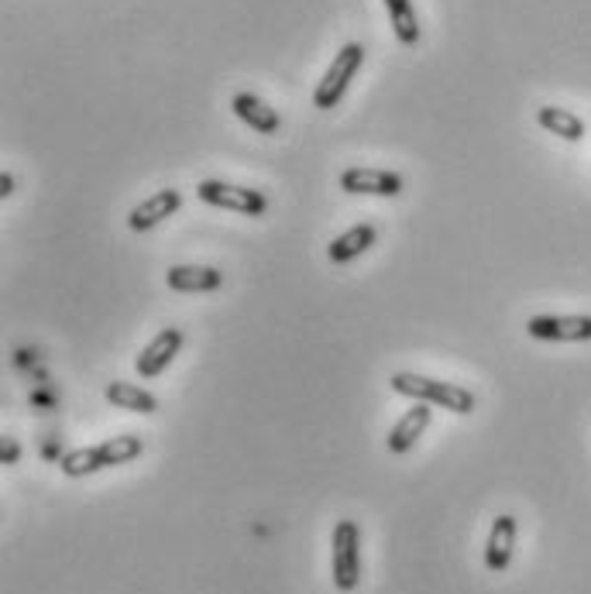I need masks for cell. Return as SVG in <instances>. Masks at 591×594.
I'll return each instance as SVG.
<instances>
[{
    "label": "cell",
    "instance_id": "6da1fadb",
    "mask_svg": "<svg viewBox=\"0 0 591 594\" xmlns=\"http://www.w3.org/2000/svg\"><path fill=\"white\" fill-rule=\"evenodd\" d=\"M145 444L142 437H110L97 447H80V450H70L59 461V471L65 477H86V474H97V471H107V468H118V464H131L134 457H142Z\"/></svg>",
    "mask_w": 591,
    "mask_h": 594
},
{
    "label": "cell",
    "instance_id": "7a4b0ae2",
    "mask_svg": "<svg viewBox=\"0 0 591 594\" xmlns=\"http://www.w3.org/2000/svg\"><path fill=\"white\" fill-rule=\"evenodd\" d=\"M393 392L396 396H406L413 402H426V405H437V409H447V413H458V416H468L474 413V396L471 388H461V385H450V381H437V378H426V375H413V372H399L393 375Z\"/></svg>",
    "mask_w": 591,
    "mask_h": 594
},
{
    "label": "cell",
    "instance_id": "3957f363",
    "mask_svg": "<svg viewBox=\"0 0 591 594\" xmlns=\"http://www.w3.org/2000/svg\"><path fill=\"white\" fill-rule=\"evenodd\" d=\"M330 567H334V587L354 591L361 581V530L354 519H340L330 536Z\"/></svg>",
    "mask_w": 591,
    "mask_h": 594
},
{
    "label": "cell",
    "instance_id": "277c9868",
    "mask_svg": "<svg viewBox=\"0 0 591 594\" xmlns=\"http://www.w3.org/2000/svg\"><path fill=\"white\" fill-rule=\"evenodd\" d=\"M365 65V45L361 41H348L345 49H340L330 62V70L324 73V80L316 83L313 89V107L316 110H330L340 104L345 97V89L351 86V80L358 76V70Z\"/></svg>",
    "mask_w": 591,
    "mask_h": 594
},
{
    "label": "cell",
    "instance_id": "5b68a950",
    "mask_svg": "<svg viewBox=\"0 0 591 594\" xmlns=\"http://www.w3.org/2000/svg\"><path fill=\"white\" fill-rule=\"evenodd\" d=\"M196 196L207 203V207L234 210V214H244V217H262L268 210V196L265 193L231 186V182H220V179H203L196 186Z\"/></svg>",
    "mask_w": 591,
    "mask_h": 594
},
{
    "label": "cell",
    "instance_id": "8992f818",
    "mask_svg": "<svg viewBox=\"0 0 591 594\" xmlns=\"http://www.w3.org/2000/svg\"><path fill=\"white\" fill-rule=\"evenodd\" d=\"M183 330L179 327H166V330H158L148 344L142 348V354L134 357V372H138L142 378H158L162 375L169 364L176 361V354L183 351Z\"/></svg>",
    "mask_w": 591,
    "mask_h": 594
},
{
    "label": "cell",
    "instance_id": "52a82bcc",
    "mask_svg": "<svg viewBox=\"0 0 591 594\" xmlns=\"http://www.w3.org/2000/svg\"><path fill=\"white\" fill-rule=\"evenodd\" d=\"M527 334L551 344H578V340H591V316H530Z\"/></svg>",
    "mask_w": 591,
    "mask_h": 594
},
{
    "label": "cell",
    "instance_id": "ba28073f",
    "mask_svg": "<svg viewBox=\"0 0 591 594\" xmlns=\"http://www.w3.org/2000/svg\"><path fill=\"white\" fill-rule=\"evenodd\" d=\"M340 190L351 196H399L402 193V175L389 169H345L340 172Z\"/></svg>",
    "mask_w": 591,
    "mask_h": 594
},
{
    "label": "cell",
    "instance_id": "9c48e42d",
    "mask_svg": "<svg viewBox=\"0 0 591 594\" xmlns=\"http://www.w3.org/2000/svg\"><path fill=\"white\" fill-rule=\"evenodd\" d=\"M516 533L519 522L516 516H498L489 530V543H485V567L492 574H506L512 563V550H516Z\"/></svg>",
    "mask_w": 591,
    "mask_h": 594
},
{
    "label": "cell",
    "instance_id": "30bf717a",
    "mask_svg": "<svg viewBox=\"0 0 591 594\" xmlns=\"http://www.w3.org/2000/svg\"><path fill=\"white\" fill-rule=\"evenodd\" d=\"M179 207H183V196H179V190H158L155 196L142 199L138 207H134L128 214V227L131 231H152V227H158L166 217H172Z\"/></svg>",
    "mask_w": 591,
    "mask_h": 594
},
{
    "label": "cell",
    "instance_id": "8fae6325",
    "mask_svg": "<svg viewBox=\"0 0 591 594\" xmlns=\"http://www.w3.org/2000/svg\"><path fill=\"white\" fill-rule=\"evenodd\" d=\"M430 420H434V409H430L426 402H417L409 413L389 429V437H385V447H389V453H409L417 447V440L426 433Z\"/></svg>",
    "mask_w": 591,
    "mask_h": 594
},
{
    "label": "cell",
    "instance_id": "7c38bea8",
    "mask_svg": "<svg viewBox=\"0 0 591 594\" xmlns=\"http://www.w3.org/2000/svg\"><path fill=\"white\" fill-rule=\"evenodd\" d=\"M166 286L172 292H217L224 286V271L210 265H176L169 268Z\"/></svg>",
    "mask_w": 591,
    "mask_h": 594
},
{
    "label": "cell",
    "instance_id": "4fadbf2b",
    "mask_svg": "<svg viewBox=\"0 0 591 594\" xmlns=\"http://www.w3.org/2000/svg\"><path fill=\"white\" fill-rule=\"evenodd\" d=\"M231 107H234V113L238 118L252 128V131H258V134H279V128H282V118H279V110L276 107H268L262 97H255V94H238L234 100H231Z\"/></svg>",
    "mask_w": 591,
    "mask_h": 594
},
{
    "label": "cell",
    "instance_id": "5bb4252c",
    "mask_svg": "<svg viewBox=\"0 0 591 594\" xmlns=\"http://www.w3.org/2000/svg\"><path fill=\"white\" fill-rule=\"evenodd\" d=\"M375 238H378V231H375L372 223H358V227H351V231L340 234V238H334V244L327 247V258L334 265H348V262H354L361 255V251H369L375 244Z\"/></svg>",
    "mask_w": 591,
    "mask_h": 594
},
{
    "label": "cell",
    "instance_id": "9a60e30c",
    "mask_svg": "<svg viewBox=\"0 0 591 594\" xmlns=\"http://www.w3.org/2000/svg\"><path fill=\"white\" fill-rule=\"evenodd\" d=\"M104 396L113 409H128V413H142V416H152L158 409V399L152 392L138 385H128V381H110L104 388Z\"/></svg>",
    "mask_w": 591,
    "mask_h": 594
},
{
    "label": "cell",
    "instance_id": "2e32d148",
    "mask_svg": "<svg viewBox=\"0 0 591 594\" xmlns=\"http://www.w3.org/2000/svg\"><path fill=\"white\" fill-rule=\"evenodd\" d=\"M536 121H540L543 131L557 134V138H564V142H581L584 138V121L578 118V113L564 110V107H540Z\"/></svg>",
    "mask_w": 591,
    "mask_h": 594
},
{
    "label": "cell",
    "instance_id": "e0dca14e",
    "mask_svg": "<svg viewBox=\"0 0 591 594\" xmlns=\"http://www.w3.org/2000/svg\"><path fill=\"white\" fill-rule=\"evenodd\" d=\"M389 8V21H393V32L402 45H417L420 41V21L413 11V0H385Z\"/></svg>",
    "mask_w": 591,
    "mask_h": 594
},
{
    "label": "cell",
    "instance_id": "ac0fdd59",
    "mask_svg": "<svg viewBox=\"0 0 591 594\" xmlns=\"http://www.w3.org/2000/svg\"><path fill=\"white\" fill-rule=\"evenodd\" d=\"M11 193H14V175L11 172H0V196L8 199Z\"/></svg>",
    "mask_w": 591,
    "mask_h": 594
},
{
    "label": "cell",
    "instance_id": "d6986e66",
    "mask_svg": "<svg viewBox=\"0 0 591 594\" xmlns=\"http://www.w3.org/2000/svg\"><path fill=\"white\" fill-rule=\"evenodd\" d=\"M14 461H17V444L8 440V444H4V464H14Z\"/></svg>",
    "mask_w": 591,
    "mask_h": 594
}]
</instances>
